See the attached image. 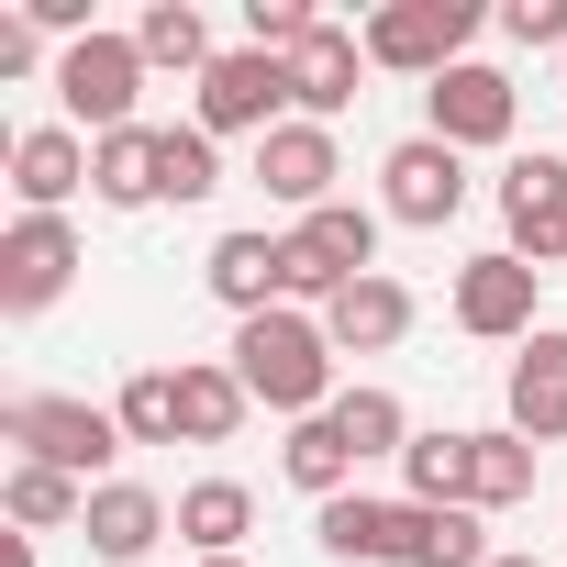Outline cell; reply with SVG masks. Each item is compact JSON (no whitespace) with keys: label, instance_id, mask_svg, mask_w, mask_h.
Listing matches in <instances>:
<instances>
[{"label":"cell","instance_id":"8992f818","mask_svg":"<svg viewBox=\"0 0 567 567\" xmlns=\"http://www.w3.org/2000/svg\"><path fill=\"white\" fill-rule=\"evenodd\" d=\"M189 123L212 134V145H267L278 123H290V56H267V45H223L212 56V79L189 90Z\"/></svg>","mask_w":567,"mask_h":567},{"label":"cell","instance_id":"ffe728a7","mask_svg":"<svg viewBox=\"0 0 567 567\" xmlns=\"http://www.w3.org/2000/svg\"><path fill=\"white\" fill-rule=\"evenodd\" d=\"M467 478H478V423H434V434L401 445V501L467 512Z\"/></svg>","mask_w":567,"mask_h":567},{"label":"cell","instance_id":"4dcf8cb0","mask_svg":"<svg viewBox=\"0 0 567 567\" xmlns=\"http://www.w3.org/2000/svg\"><path fill=\"white\" fill-rule=\"evenodd\" d=\"M112 423H123V445H189L178 434V368H134L112 390Z\"/></svg>","mask_w":567,"mask_h":567},{"label":"cell","instance_id":"4fadbf2b","mask_svg":"<svg viewBox=\"0 0 567 567\" xmlns=\"http://www.w3.org/2000/svg\"><path fill=\"white\" fill-rule=\"evenodd\" d=\"M501 423L523 445H567V323H545L534 346H512L501 368Z\"/></svg>","mask_w":567,"mask_h":567},{"label":"cell","instance_id":"ac0fdd59","mask_svg":"<svg viewBox=\"0 0 567 567\" xmlns=\"http://www.w3.org/2000/svg\"><path fill=\"white\" fill-rule=\"evenodd\" d=\"M357 79H368V45H357L346 23H323V34L290 56V112H301V123H334V112H357Z\"/></svg>","mask_w":567,"mask_h":567},{"label":"cell","instance_id":"52a82bcc","mask_svg":"<svg viewBox=\"0 0 567 567\" xmlns=\"http://www.w3.org/2000/svg\"><path fill=\"white\" fill-rule=\"evenodd\" d=\"M145 79H156V68H145V45H134V34H112V23H101V34H79V45L56 56V101H68V123H79L90 145H101V134H123V123H145V112H134V101H145Z\"/></svg>","mask_w":567,"mask_h":567},{"label":"cell","instance_id":"e0dca14e","mask_svg":"<svg viewBox=\"0 0 567 567\" xmlns=\"http://www.w3.org/2000/svg\"><path fill=\"white\" fill-rule=\"evenodd\" d=\"M323 334H334V357H390V346L412 334V290L379 267V278H357V290L323 301Z\"/></svg>","mask_w":567,"mask_h":567},{"label":"cell","instance_id":"44dd1931","mask_svg":"<svg viewBox=\"0 0 567 567\" xmlns=\"http://www.w3.org/2000/svg\"><path fill=\"white\" fill-rule=\"evenodd\" d=\"M123 34L145 45V68H156V79H189V90H200V79H212V56H223V45H212V23H200V0H145Z\"/></svg>","mask_w":567,"mask_h":567},{"label":"cell","instance_id":"d6a6232c","mask_svg":"<svg viewBox=\"0 0 567 567\" xmlns=\"http://www.w3.org/2000/svg\"><path fill=\"white\" fill-rule=\"evenodd\" d=\"M45 68V34H34V12H0V79H34Z\"/></svg>","mask_w":567,"mask_h":567},{"label":"cell","instance_id":"e575fe53","mask_svg":"<svg viewBox=\"0 0 567 567\" xmlns=\"http://www.w3.org/2000/svg\"><path fill=\"white\" fill-rule=\"evenodd\" d=\"M200 567H245V556H200Z\"/></svg>","mask_w":567,"mask_h":567},{"label":"cell","instance_id":"7c38bea8","mask_svg":"<svg viewBox=\"0 0 567 567\" xmlns=\"http://www.w3.org/2000/svg\"><path fill=\"white\" fill-rule=\"evenodd\" d=\"M334 178H346V156H334V123H301V112H290V123H278V134L256 145V189H267L278 212H290V223H312L323 200H346Z\"/></svg>","mask_w":567,"mask_h":567},{"label":"cell","instance_id":"30bf717a","mask_svg":"<svg viewBox=\"0 0 567 567\" xmlns=\"http://www.w3.org/2000/svg\"><path fill=\"white\" fill-rule=\"evenodd\" d=\"M501 245L523 267H567V156L556 145H523L501 167Z\"/></svg>","mask_w":567,"mask_h":567},{"label":"cell","instance_id":"7a4b0ae2","mask_svg":"<svg viewBox=\"0 0 567 567\" xmlns=\"http://www.w3.org/2000/svg\"><path fill=\"white\" fill-rule=\"evenodd\" d=\"M0 445H12L23 467H68L90 489H112V456H134L112 401H68V390H12L0 401Z\"/></svg>","mask_w":567,"mask_h":567},{"label":"cell","instance_id":"6da1fadb","mask_svg":"<svg viewBox=\"0 0 567 567\" xmlns=\"http://www.w3.org/2000/svg\"><path fill=\"white\" fill-rule=\"evenodd\" d=\"M223 368L245 379V401L256 412H278V423H312V412H334V334H323V312H290V301H278V312H256V323H234V346H223Z\"/></svg>","mask_w":567,"mask_h":567},{"label":"cell","instance_id":"d590c367","mask_svg":"<svg viewBox=\"0 0 567 567\" xmlns=\"http://www.w3.org/2000/svg\"><path fill=\"white\" fill-rule=\"evenodd\" d=\"M556 90H567V56H556Z\"/></svg>","mask_w":567,"mask_h":567},{"label":"cell","instance_id":"484cf974","mask_svg":"<svg viewBox=\"0 0 567 567\" xmlns=\"http://www.w3.org/2000/svg\"><path fill=\"white\" fill-rule=\"evenodd\" d=\"M278 478H290V489H301L312 512L357 489V445L334 434V412H312V423H290V445H278Z\"/></svg>","mask_w":567,"mask_h":567},{"label":"cell","instance_id":"d6986e66","mask_svg":"<svg viewBox=\"0 0 567 567\" xmlns=\"http://www.w3.org/2000/svg\"><path fill=\"white\" fill-rule=\"evenodd\" d=\"M312 545H323L334 567H401V501L346 489V501H323V512H312Z\"/></svg>","mask_w":567,"mask_h":567},{"label":"cell","instance_id":"3957f363","mask_svg":"<svg viewBox=\"0 0 567 567\" xmlns=\"http://www.w3.org/2000/svg\"><path fill=\"white\" fill-rule=\"evenodd\" d=\"M478 0H390V12H368L357 23V45H368V68H390V79H445V68H467V45H478Z\"/></svg>","mask_w":567,"mask_h":567},{"label":"cell","instance_id":"7402d4cb","mask_svg":"<svg viewBox=\"0 0 567 567\" xmlns=\"http://www.w3.org/2000/svg\"><path fill=\"white\" fill-rule=\"evenodd\" d=\"M245 534H256V489H245V478H189V489H178V545H189V567H200V556H245Z\"/></svg>","mask_w":567,"mask_h":567},{"label":"cell","instance_id":"4316f807","mask_svg":"<svg viewBox=\"0 0 567 567\" xmlns=\"http://www.w3.org/2000/svg\"><path fill=\"white\" fill-rule=\"evenodd\" d=\"M489 512H434V501H401V567H489L501 545L478 534Z\"/></svg>","mask_w":567,"mask_h":567},{"label":"cell","instance_id":"5bb4252c","mask_svg":"<svg viewBox=\"0 0 567 567\" xmlns=\"http://www.w3.org/2000/svg\"><path fill=\"white\" fill-rule=\"evenodd\" d=\"M200 290H212L234 323L278 312V301H290V234H212V256H200Z\"/></svg>","mask_w":567,"mask_h":567},{"label":"cell","instance_id":"2e32d148","mask_svg":"<svg viewBox=\"0 0 567 567\" xmlns=\"http://www.w3.org/2000/svg\"><path fill=\"white\" fill-rule=\"evenodd\" d=\"M90 189V134L79 123H23L12 134V200L23 212H68Z\"/></svg>","mask_w":567,"mask_h":567},{"label":"cell","instance_id":"277c9868","mask_svg":"<svg viewBox=\"0 0 567 567\" xmlns=\"http://www.w3.org/2000/svg\"><path fill=\"white\" fill-rule=\"evenodd\" d=\"M379 234H390V212H368V200H323L312 223H290V312H323L334 290L379 278Z\"/></svg>","mask_w":567,"mask_h":567},{"label":"cell","instance_id":"d4e9b609","mask_svg":"<svg viewBox=\"0 0 567 567\" xmlns=\"http://www.w3.org/2000/svg\"><path fill=\"white\" fill-rule=\"evenodd\" d=\"M245 412H256V401H245V379H234L223 357H178V434H189V445H234Z\"/></svg>","mask_w":567,"mask_h":567},{"label":"cell","instance_id":"83f0119b","mask_svg":"<svg viewBox=\"0 0 567 567\" xmlns=\"http://www.w3.org/2000/svg\"><path fill=\"white\" fill-rule=\"evenodd\" d=\"M334 434H346V445H357V467H368V456H401V445H412L423 423L401 412V390L357 379V390H334Z\"/></svg>","mask_w":567,"mask_h":567},{"label":"cell","instance_id":"9a60e30c","mask_svg":"<svg viewBox=\"0 0 567 567\" xmlns=\"http://www.w3.org/2000/svg\"><path fill=\"white\" fill-rule=\"evenodd\" d=\"M79 534H90L101 567H145V556L178 534V501H156L145 478H112V489H90V523H79Z\"/></svg>","mask_w":567,"mask_h":567},{"label":"cell","instance_id":"f1b7e54d","mask_svg":"<svg viewBox=\"0 0 567 567\" xmlns=\"http://www.w3.org/2000/svg\"><path fill=\"white\" fill-rule=\"evenodd\" d=\"M534 467H545V445H523L512 423H478V478H467V512H512V501H534Z\"/></svg>","mask_w":567,"mask_h":567},{"label":"cell","instance_id":"8fae6325","mask_svg":"<svg viewBox=\"0 0 567 567\" xmlns=\"http://www.w3.org/2000/svg\"><path fill=\"white\" fill-rule=\"evenodd\" d=\"M379 212L412 223V234H445V223L467 212V156L434 145V134H401V145L379 156Z\"/></svg>","mask_w":567,"mask_h":567},{"label":"cell","instance_id":"1f68e13d","mask_svg":"<svg viewBox=\"0 0 567 567\" xmlns=\"http://www.w3.org/2000/svg\"><path fill=\"white\" fill-rule=\"evenodd\" d=\"M501 34H512L523 56H534V45L567 56V0H501Z\"/></svg>","mask_w":567,"mask_h":567},{"label":"cell","instance_id":"5b68a950","mask_svg":"<svg viewBox=\"0 0 567 567\" xmlns=\"http://www.w3.org/2000/svg\"><path fill=\"white\" fill-rule=\"evenodd\" d=\"M445 323L478 334V346H534V334H545V267H523L512 245L467 256V267L445 278Z\"/></svg>","mask_w":567,"mask_h":567},{"label":"cell","instance_id":"836d02e7","mask_svg":"<svg viewBox=\"0 0 567 567\" xmlns=\"http://www.w3.org/2000/svg\"><path fill=\"white\" fill-rule=\"evenodd\" d=\"M489 567H545V556H534V545H501V556H489Z\"/></svg>","mask_w":567,"mask_h":567},{"label":"cell","instance_id":"ba28073f","mask_svg":"<svg viewBox=\"0 0 567 567\" xmlns=\"http://www.w3.org/2000/svg\"><path fill=\"white\" fill-rule=\"evenodd\" d=\"M79 267H90V245H79L68 212H12V223H0V312H12V323L56 312L79 290Z\"/></svg>","mask_w":567,"mask_h":567},{"label":"cell","instance_id":"603a6c76","mask_svg":"<svg viewBox=\"0 0 567 567\" xmlns=\"http://www.w3.org/2000/svg\"><path fill=\"white\" fill-rule=\"evenodd\" d=\"M0 512H12V534H79L90 523V478H68V467H0Z\"/></svg>","mask_w":567,"mask_h":567},{"label":"cell","instance_id":"cb8c5ba5","mask_svg":"<svg viewBox=\"0 0 567 567\" xmlns=\"http://www.w3.org/2000/svg\"><path fill=\"white\" fill-rule=\"evenodd\" d=\"M90 200H101V212H156V200H167V189H156V123H123V134L90 145Z\"/></svg>","mask_w":567,"mask_h":567},{"label":"cell","instance_id":"f546056e","mask_svg":"<svg viewBox=\"0 0 567 567\" xmlns=\"http://www.w3.org/2000/svg\"><path fill=\"white\" fill-rule=\"evenodd\" d=\"M156 189H167L178 212H200V200L223 189V145H212L200 123H156Z\"/></svg>","mask_w":567,"mask_h":567},{"label":"cell","instance_id":"9c48e42d","mask_svg":"<svg viewBox=\"0 0 567 567\" xmlns=\"http://www.w3.org/2000/svg\"><path fill=\"white\" fill-rule=\"evenodd\" d=\"M423 134H434V145H456V156L512 145V134H523V90H512L489 56H467V68H445V79L423 90Z\"/></svg>","mask_w":567,"mask_h":567}]
</instances>
